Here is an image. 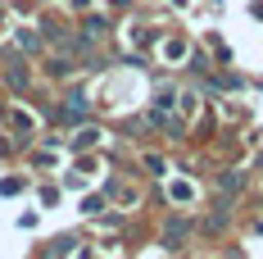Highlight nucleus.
I'll use <instances>...</instances> for the list:
<instances>
[{"label":"nucleus","instance_id":"1","mask_svg":"<svg viewBox=\"0 0 263 259\" xmlns=\"http://www.w3.org/2000/svg\"><path fill=\"white\" fill-rule=\"evenodd\" d=\"M163 241H168V246H182V241H186V223H182V218H177V223H168Z\"/></svg>","mask_w":263,"mask_h":259}]
</instances>
